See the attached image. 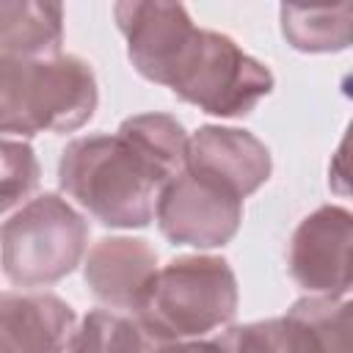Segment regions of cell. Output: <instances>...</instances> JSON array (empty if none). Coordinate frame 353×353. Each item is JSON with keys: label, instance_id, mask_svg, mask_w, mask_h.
Wrapping results in <instances>:
<instances>
[{"label": "cell", "instance_id": "7", "mask_svg": "<svg viewBox=\"0 0 353 353\" xmlns=\"http://www.w3.org/2000/svg\"><path fill=\"white\" fill-rule=\"evenodd\" d=\"M353 215L325 204L306 215L290 240V273L309 295L345 298L350 290Z\"/></svg>", "mask_w": 353, "mask_h": 353}, {"label": "cell", "instance_id": "15", "mask_svg": "<svg viewBox=\"0 0 353 353\" xmlns=\"http://www.w3.org/2000/svg\"><path fill=\"white\" fill-rule=\"evenodd\" d=\"M281 33L298 52H339L350 44L353 6L339 3L331 8L281 6Z\"/></svg>", "mask_w": 353, "mask_h": 353}, {"label": "cell", "instance_id": "19", "mask_svg": "<svg viewBox=\"0 0 353 353\" xmlns=\"http://www.w3.org/2000/svg\"><path fill=\"white\" fill-rule=\"evenodd\" d=\"M146 353H210V339H152Z\"/></svg>", "mask_w": 353, "mask_h": 353}, {"label": "cell", "instance_id": "9", "mask_svg": "<svg viewBox=\"0 0 353 353\" xmlns=\"http://www.w3.org/2000/svg\"><path fill=\"white\" fill-rule=\"evenodd\" d=\"M113 17L127 39V55L135 72L165 85L174 63L196 30L188 8L179 3L127 0L113 6Z\"/></svg>", "mask_w": 353, "mask_h": 353}, {"label": "cell", "instance_id": "10", "mask_svg": "<svg viewBox=\"0 0 353 353\" xmlns=\"http://www.w3.org/2000/svg\"><path fill=\"white\" fill-rule=\"evenodd\" d=\"M154 273L157 251L141 237H102L91 245L83 265L91 295L99 303L124 312H135Z\"/></svg>", "mask_w": 353, "mask_h": 353}, {"label": "cell", "instance_id": "6", "mask_svg": "<svg viewBox=\"0 0 353 353\" xmlns=\"http://www.w3.org/2000/svg\"><path fill=\"white\" fill-rule=\"evenodd\" d=\"M154 218L163 237L174 245L218 248L237 234L243 221V199L182 171L163 185Z\"/></svg>", "mask_w": 353, "mask_h": 353}, {"label": "cell", "instance_id": "17", "mask_svg": "<svg viewBox=\"0 0 353 353\" xmlns=\"http://www.w3.org/2000/svg\"><path fill=\"white\" fill-rule=\"evenodd\" d=\"M41 179L39 160L25 141L0 138V215L25 201Z\"/></svg>", "mask_w": 353, "mask_h": 353}, {"label": "cell", "instance_id": "8", "mask_svg": "<svg viewBox=\"0 0 353 353\" xmlns=\"http://www.w3.org/2000/svg\"><path fill=\"white\" fill-rule=\"evenodd\" d=\"M185 171L245 199L270 179L273 163L268 146L248 130L204 124L188 138Z\"/></svg>", "mask_w": 353, "mask_h": 353}, {"label": "cell", "instance_id": "5", "mask_svg": "<svg viewBox=\"0 0 353 353\" xmlns=\"http://www.w3.org/2000/svg\"><path fill=\"white\" fill-rule=\"evenodd\" d=\"M165 88L210 116L240 119L273 91V74L265 63L245 55L232 36L196 28Z\"/></svg>", "mask_w": 353, "mask_h": 353}, {"label": "cell", "instance_id": "11", "mask_svg": "<svg viewBox=\"0 0 353 353\" xmlns=\"http://www.w3.org/2000/svg\"><path fill=\"white\" fill-rule=\"evenodd\" d=\"M74 309L52 292L0 295V353H66Z\"/></svg>", "mask_w": 353, "mask_h": 353}, {"label": "cell", "instance_id": "3", "mask_svg": "<svg viewBox=\"0 0 353 353\" xmlns=\"http://www.w3.org/2000/svg\"><path fill=\"white\" fill-rule=\"evenodd\" d=\"M97 102L94 69L77 55L0 58V135L74 132L94 116Z\"/></svg>", "mask_w": 353, "mask_h": 353}, {"label": "cell", "instance_id": "16", "mask_svg": "<svg viewBox=\"0 0 353 353\" xmlns=\"http://www.w3.org/2000/svg\"><path fill=\"white\" fill-rule=\"evenodd\" d=\"M152 336L146 331L116 312L94 309L74 328L66 353H146Z\"/></svg>", "mask_w": 353, "mask_h": 353}, {"label": "cell", "instance_id": "13", "mask_svg": "<svg viewBox=\"0 0 353 353\" xmlns=\"http://www.w3.org/2000/svg\"><path fill=\"white\" fill-rule=\"evenodd\" d=\"M281 320L295 353H353L347 298L306 295Z\"/></svg>", "mask_w": 353, "mask_h": 353}, {"label": "cell", "instance_id": "1", "mask_svg": "<svg viewBox=\"0 0 353 353\" xmlns=\"http://www.w3.org/2000/svg\"><path fill=\"white\" fill-rule=\"evenodd\" d=\"M58 185L110 229L149 226L163 190V179L119 135H88L66 143L58 160Z\"/></svg>", "mask_w": 353, "mask_h": 353}, {"label": "cell", "instance_id": "12", "mask_svg": "<svg viewBox=\"0 0 353 353\" xmlns=\"http://www.w3.org/2000/svg\"><path fill=\"white\" fill-rule=\"evenodd\" d=\"M63 50V6L0 0V58L47 61Z\"/></svg>", "mask_w": 353, "mask_h": 353}, {"label": "cell", "instance_id": "18", "mask_svg": "<svg viewBox=\"0 0 353 353\" xmlns=\"http://www.w3.org/2000/svg\"><path fill=\"white\" fill-rule=\"evenodd\" d=\"M210 353H295L281 317L245 325H226L210 339Z\"/></svg>", "mask_w": 353, "mask_h": 353}, {"label": "cell", "instance_id": "2", "mask_svg": "<svg viewBox=\"0 0 353 353\" xmlns=\"http://www.w3.org/2000/svg\"><path fill=\"white\" fill-rule=\"evenodd\" d=\"M237 303L232 265L223 256L190 254L157 268L132 314L152 339H204L232 325Z\"/></svg>", "mask_w": 353, "mask_h": 353}, {"label": "cell", "instance_id": "4", "mask_svg": "<svg viewBox=\"0 0 353 353\" xmlns=\"http://www.w3.org/2000/svg\"><path fill=\"white\" fill-rule=\"evenodd\" d=\"M85 245V218L55 193L30 199L0 226V265L14 287L61 281L80 265Z\"/></svg>", "mask_w": 353, "mask_h": 353}, {"label": "cell", "instance_id": "14", "mask_svg": "<svg viewBox=\"0 0 353 353\" xmlns=\"http://www.w3.org/2000/svg\"><path fill=\"white\" fill-rule=\"evenodd\" d=\"M116 135L130 143L146 165L165 182L179 176L185 171V157H188V132L185 127L168 116V113H138L121 121Z\"/></svg>", "mask_w": 353, "mask_h": 353}]
</instances>
